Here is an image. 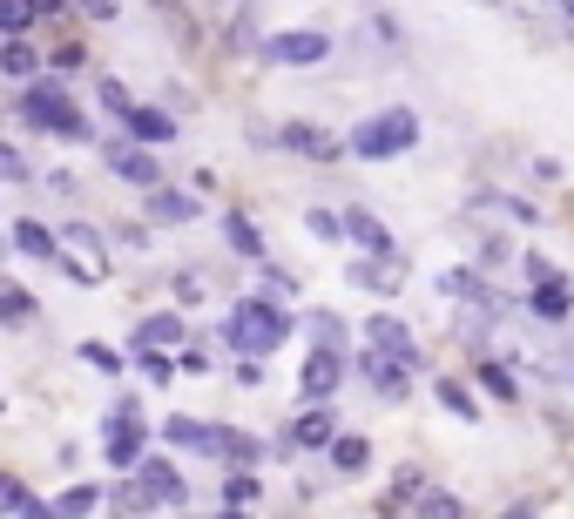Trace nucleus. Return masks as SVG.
<instances>
[{"label": "nucleus", "instance_id": "1", "mask_svg": "<svg viewBox=\"0 0 574 519\" xmlns=\"http://www.w3.org/2000/svg\"><path fill=\"white\" fill-rule=\"evenodd\" d=\"M284 337H291V317H284L278 304H264V297L236 304V317H230V344L243 352V365H258L264 352H278Z\"/></svg>", "mask_w": 574, "mask_h": 519}, {"label": "nucleus", "instance_id": "2", "mask_svg": "<svg viewBox=\"0 0 574 519\" xmlns=\"http://www.w3.org/2000/svg\"><path fill=\"white\" fill-rule=\"evenodd\" d=\"M413 142H420V115H413V109H385V115H372V122H359V129H352V149H359L365 162L405 155Z\"/></svg>", "mask_w": 574, "mask_h": 519}, {"label": "nucleus", "instance_id": "3", "mask_svg": "<svg viewBox=\"0 0 574 519\" xmlns=\"http://www.w3.org/2000/svg\"><path fill=\"white\" fill-rule=\"evenodd\" d=\"M21 122H34V129H48V135H89V129H81V115H74V102L54 89V81H34V89H21Z\"/></svg>", "mask_w": 574, "mask_h": 519}, {"label": "nucleus", "instance_id": "4", "mask_svg": "<svg viewBox=\"0 0 574 519\" xmlns=\"http://www.w3.org/2000/svg\"><path fill=\"white\" fill-rule=\"evenodd\" d=\"M122 512H149V506H183V472L170 459H142L135 466V486L115 499Z\"/></svg>", "mask_w": 574, "mask_h": 519}, {"label": "nucleus", "instance_id": "5", "mask_svg": "<svg viewBox=\"0 0 574 519\" xmlns=\"http://www.w3.org/2000/svg\"><path fill=\"white\" fill-rule=\"evenodd\" d=\"M61 256H68L74 284H102L109 277V243H102L95 223H61Z\"/></svg>", "mask_w": 574, "mask_h": 519}, {"label": "nucleus", "instance_id": "6", "mask_svg": "<svg viewBox=\"0 0 574 519\" xmlns=\"http://www.w3.org/2000/svg\"><path fill=\"white\" fill-rule=\"evenodd\" d=\"M142 446H149V431H142L135 405H122V411H115V425H109V439H102V452H109V466H115V472H135V466H142Z\"/></svg>", "mask_w": 574, "mask_h": 519}, {"label": "nucleus", "instance_id": "7", "mask_svg": "<svg viewBox=\"0 0 574 519\" xmlns=\"http://www.w3.org/2000/svg\"><path fill=\"white\" fill-rule=\"evenodd\" d=\"M324 54H332V34H311V28L271 34V41H264V61H278V68H318Z\"/></svg>", "mask_w": 574, "mask_h": 519}, {"label": "nucleus", "instance_id": "8", "mask_svg": "<svg viewBox=\"0 0 574 519\" xmlns=\"http://www.w3.org/2000/svg\"><path fill=\"white\" fill-rule=\"evenodd\" d=\"M365 330H372V352H385V358H399L405 372H413V365H420V352H413V337H405V324H399L392 311H379V317H372Z\"/></svg>", "mask_w": 574, "mask_h": 519}, {"label": "nucleus", "instance_id": "9", "mask_svg": "<svg viewBox=\"0 0 574 519\" xmlns=\"http://www.w3.org/2000/svg\"><path fill=\"white\" fill-rule=\"evenodd\" d=\"M109 169H115V176H122V183H142V190H162V162H155L149 149H122V142H115V149H109Z\"/></svg>", "mask_w": 574, "mask_h": 519}, {"label": "nucleus", "instance_id": "10", "mask_svg": "<svg viewBox=\"0 0 574 519\" xmlns=\"http://www.w3.org/2000/svg\"><path fill=\"white\" fill-rule=\"evenodd\" d=\"M339 372H345L339 352H311V358H304V378H298L304 398H332V391H339Z\"/></svg>", "mask_w": 574, "mask_h": 519}, {"label": "nucleus", "instance_id": "11", "mask_svg": "<svg viewBox=\"0 0 574 519\" xmlns=\"http://www.w3.org/2000/svg\"><path fill=\"white\" fill-rule=\"evenodd\" d=\"M162 439L170 446H190V452H223V431L197 425V418H162Z\"/></svg>", "mask_w": 574, "mask_h": 519}, {"label": "nucleus", "instance_id": "12", "mask_svg": "<svg viewBox=\"0 0 574 519\" xmlns=\"http://www.w3.org/2000/svg\"><path fill=\"white\" fill-rule=\"evenodd\" d=\"M359 372L372 378V391H379V398H405V365H399V358L365 352V358H359Z\"/></svg>", "mask_w": 574, "mask_h": 519}, {"label": "nucleus", "instance_id": "13", "mask_svg": "<svg viewBox=\"0 0 574 519\" xmlns=\"http://www.w3.org/2000/svg\"><path fill=\"white\" fill-rule=\"evenodd\" d=\"M345 236H359L372 256H392V236H385V223L372 210H345Z\"/></svg>", "mask_w": 574, "mask_h": 519}, {"label": "nucleus", "instance_id": "14", "mask_svg": "<svg viewBox=\"0 0 574 519\" xmlns=\"http://www.w3.org/2000/svg\"><path fill=\"white\" fill-rule=\"evenodd\" d=\"M278 142H284V149H298V155H311V162H332V155H339V142H332V135H318V129H304V122H291Z\"/></svg>", "mask_w": 574, "mask_h": 519}, {"label": "nucleus", "instance_id": "15", "mask_svg": "<svg viewBox=\"0 0 574 519\" xmlns=\"http://www.w3.org/2000/svg\"><path fill=\"white\" fill-rule=\"evenodd\" d=\"M135 344H142V352H155V344H183V317H177V311L142 317V324H135Z\"/></svg>", "mask_w": 574, "mask_h": 519}, {"label": "nucleus", "instance_id": "16", "mask_svg": "<svg viewBox=\"0 0 574 519\" xmlns=\"http://www.w3.org/2000/svg\"><path fill=\"white\" fill-rule=\"evenodd\" d=\"M14 250H21V256H61V230H48V223H14Z\"/></svg>", "mask_w": 574, "mask_h": 519}, {"label": "nucleus", "instance_id": "17", "mask_svg": "<svg viewBox=\"0 0 574 519\" xmlns=\"http://www.w3.org/2000/svg\"><path fill=\"white\" fill-rule=\"evenodd\" d=\"M149 216H155V223H197V196H183V190H155V196H149Z\"/></svg>", "mask_w": 574, "mask_h": 519}, {"label": "nucleus", "instance_id": "18", "mask_svg": "<svg viewBox=\"0 0 574 519\" xmlns=\"http://www.w3.org/2000/svg\"><path fill=\"white\" fill-rule=\"evenodd\" d=\"M129 135H135L142 149H155V142H170V135H177V122L162 115V109H135V115H129Z\"/></svg>", "mask_w": 574, "mask_h": 519}, {"label": "nucleus", "instance_id": "19", "mask_svg": "<svg viewBox=\"0 0 574 519\" xmlns=\"http://www.w3.org/2000/svg\"><path fill=\"white\" fill-rule=\"evenodd\" d=\"M291 439H298V446H339V425H332V411H304V418L291 425Z\"/></svg>", "mask_w": 574, "mask_h": 519}, {"label": "nucleus", "instance_id": "20", "mask_svg": "<svg viewBox=\"0 0 574 519\" xmlns=\"http://www.w3.org/2000/svg\"><path fill=\"white\" fill-rule=\"evenodd\" d=\"M574 311V297H567V284H534V317H547V324H561Z\"/></svg>", "mask_w": 574, "mask_h": 519}, {"label": "nucleus", "instance_id": "21", "mask_svg": "<svg viewBox=\"0 0 574 519\" xmlns=\"http://www.w3.org/2000/svg\"><path fill=\"white\" fill-rule=\"evenodd\" d=\"M332 466H339V472H365V466H372V446L359 439V431H345V439L332 446Z\"/></svg>", "mask_w": 574, "mask_h": 519}, {"label": "nucleus", "instance_id": "22", "mask_svg": "<svg viewBox=\"0 0 574 519\" xmlns=\"http://www.w3.org/2000/svg\"><path fill=\"white\" fill-rule=\"evenodd\" d=\"M311 337H318V352H339V358H345V317L318 311V317H311Z\"/></svg>", "mask_w": 574, "mask_h": 519}, {"label": "nucleus", "instance_id": "23", "mask_svg": "<svg viewBox=\"0 0 574 519\" xmlns=\"http://www.w3.org/2000/svg\"><path fill=\"white\" fill-rule=\"evenodd\" d=\"M433 391H440V405H446V411H453V418H466V425H473V418H480V405H473V398H466V391H460V385H453V378H440V385H433Z\"/></svg>", "mask_w": 574, "mask_h": 519}, {"label": "nucleus", "instance_id": "24", "mask_svg": "<svg viewBox=\"0 0 574 519\" xmlns=\"http://www.w3.org/2000/svg\"><path fill=\"white\" fill-rule=\"evenodd\" d=\"M304 230H311L318 243H332V236H345V216H339V210H304Z\"/></svg>", "mask_w": 574, "mask_h": 519}, {"label": "nucleus", "instance_id": "25", "mask_svg": "<svg viewBox=\"0 0 574 519\" xmlns=\"http://www.w3.org/2000/svg\"><path fill=\"white\" fill-rule=\"evenodd\" d=\"M223 236H230V250H236V256H258V250H264V243H258V230L243 223V216H223Z\"/></svg>", "mask_w": 574, "mask_h": 519}, {"label": "nucleus", "instance_id": "26", "mask_svg": "<svg viewBox=\"0 0 574 519\" xmlns=\"http://www.w3.org/2000/svg\"><path fill=\"white\" fill-rule=\"evenodd\" d=\"M28 21H34L28 0H0V28H8V41H21V34H28Z\"/></svg>", "mask_w": 574, "mask_h": 519}, {"label": "nucleus", "instance_id": "27", "mask_svg": "<svg viewBox=\"0 0 574 519\" xmlns=\"http://www.w3.org/2000/svg\"><path fill=\"white\" fill-rule=\"evenodd\" d=\"M95 499H102L95 486H68V492H61V519H81V512H95Z\"/></svg>", "mask_w": 574, "mask_h": 519}, {"label": "nucleus", "instance_id": "28", "mask_svg": "<svg viewBox=\"0 0 574 519\" xmlns=\"http://www.w3.org/2000/svg\"><path fill=\"white\" fill-rule=\"evenodd\" d=\"M0 317H8V324H28V317H34V297H28L21 284H8V297H0Z\"/></svg>", "mask_w": 574, "mask_h": 519}, {"label": "nucleus", "instance_id": "29", "mask_svg": "<svg viewBox=\"0 0 574 519\" xmlns=\"http://www.w3.org/2000/svg\"><path fill=\"white\" fill-rule=\"evenodd\" d=\"M0 68H8L14 81H28V74H34V48H28V41H8V54H0Z\"/></svg>", "mask_w": 574, "mask_h": 519}, {"label": "nucleus", "instance_id": "30", "mask_svg": "<svg viewBox=\"0 0 574 519\" xmlns=\"http://www.w3.org/2000/svg\"><path fill=\"white\" fill-rule=\"evenodd\" d=\"M480 385H486V391H494V398H514V391H521L507 365H480Z\"/></svg>", "mask_w": 574, "mask_h": 519}, {"label": "nucleus", "instance_id": "31", "mask_svg": "<svg viewBox=\"0 0 574 519\" xmlns=\"http://www.w3.org/2000/svg\"><path fill=\"white\" fill-rule=\"evenodd\" d=\"M0 506H8L14 519H28V512H34V492H28L21 479H8V486H0Z\"/></svg>", "mask_w": 574, "mask_h": 519}, {"label": "nucleus", "instance_id": "32", "mask_svg": "<svg viewBox=\"0 0 574 519\" xmlns=\"http://www.w3.org/2000/svg\"><path fill=\"white\" fill-rule=\"evenodd\" d=\"M258 452H264L258 439H243V431H223V459H236V466H251Z\"/></svg>", "mask_w": 574, "mask_h": 519}, {"label": "nucleus", "instance_id": "33", "mask_svg": "<svg viewBox=\"0 0 574 519\" xmlns=\"http://www.w3.org/2000/svg\"><path fill=\"white\" fill-rule=\"evenodd\" d=\"M223 499H230V512H236V506H251V499H258V479H251V472H230Z\"/></svg>", "mask_w": 574, "mask_h": 519}, {"label": "nucleus", "instance_id": "34", "mask_svg": "<svg viewBox=\"0 0 574 519\" xmlns=\"http://www.w3.org/2000/svg\"><path fill=\"white\" fill-rule=\"evenodd\" d=\"M102 109H109V115H122V122L135 115V102H129V89H122V81H102Z\"/></svg>", "mask_w": 574, "mask_h": 519}, {"label": "nucleus", "instance_id": "35", "mask_svg": "<svg viewBox=\"0 0 574 519\" xmlns=\"http://www.w3.org/2000/svg\"><path fill=\"white\" fill-rule=\"evenodd\" d=\"M81 358H89L95 372H109V378L122 372V352H109V344H81Z\"/></svg>", "mask_w": 574, "mask_h": 519}, {"label": "nucleus", "instance_id": "36", "mask_svg": "<svg viewBox=\"0 0 574 519\" xmlns=\"http://www.w3.org/2000/svg\"><path fill=\"white\" fill-rule=\"evenodd\" d=\"M486 203H494V210H507L514 223H541V210H534V203H521V196H486Z\"/></svg>", "mask_w": 574, "mask_h": 519}, {"label": "nucleus", "instance_id": "37", "mask_svg": "<svg viewBox=\"0 0 574 519\" xmlns=\"http://www.w3.org/2000/svg\"><path fill=\"white\" fill-rule=\"evenodd\" d=\"M352 277H359L365 291H392V284H399V271H379V264H359Z\"/></svg>", "mask_w": 574, "mask_h": 519}, {"label": "nucleus", "instance_id": "38", "mask_svg": "<svg viewBox=\"0 0 574 519\" xmlns=\"http://www.w3.org/2000/svg\"><path fill=\"white\" fill-rule=\"evenodd\" d=\"M142 372H149V378H162V385H170V378H177V365H170V358H162V352H142Z\"/></svg>", "mask_w": 574, "mask_h": 519}, {"label": "nucleus", "instance_id": "39", "mask_svg": "<svg viewBox=\"0 0 574 519\" xmlns=\"http://www.w3.org/2000/svg\"><path fill=\"white\" fill-rule=\"evenodd\" d=\"M0 176H8V183H21V176H28V162H21V149H0Z\"/></svg>", "mask_w": 574, "mask_h": 519}, {"label": "nucleus", "instance_id": "40", "mask_svg": "<svg viewBox=\"0 0 574 519\" xmlns=\"http://www.w3.org/2000/svg\"><path fill=\"white\" fill-rule=\"evenodd\" d=\"M81 8H89L95 21H115V0H81Z\"/></svg>", "mask_w": 574, "mask_h": 519}, {"label": "nucleus", "instance_id": "41", "mask_svg": "<svg viewBox=\"0 0 574 519\" xmlns=\"http://www.w3.org/2000/svg\"><path fill=\"white\" fill-rule=\"evenodd\" d=\"M28 8H34V14H61V8H68V0H28Z\"/></svg>", "mask_w": 574, "mask_h": 519}, {"label": "nucleus", "instance_id": "42", "mask_svg": "<svg viewBox=\"0 0 574 519\" xmlns=\"http://www.w3.org/2000/svg\"><path fill=\"white\" fill-rule=\"evenodd\" d=\"M501 519H534V506H507V512H501Z\"/></svg>", "mask_w": 574, "mask_h": 519}, {"label": "nucleus", "instance_id": "43", "mask_svg": "<svg viewBox=\"0 0 574 519\" xmlns=\"http://www.w3.org/2000/svg\"><path fill=\"white\" fill-rule=\"evenodd\" d=\"M216 519H243V512H216Z\"/></svg>", "mask_w": 574, "mask_h": 519}, {"label": "nucleus", "instance_id": "44", "mask_svg": "<svg viewBox=\"0 0 574 519\" xmlns=\"http://www.w3.org/2000/svg\"><path fill=\"white\" fill-rule=\"evenodd\" d=\"M567 14H574V0H567Z\"/></svg>", "mask_w": 574, "mask_h": 519}]
</instances>
